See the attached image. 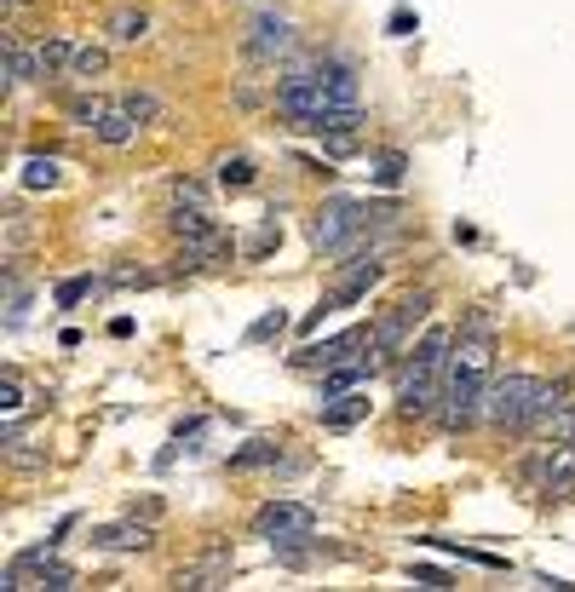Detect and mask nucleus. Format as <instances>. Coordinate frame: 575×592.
Instances as JSON below:
<instances>
[{"label": "nucleus", "mask_w": 575, "mask_h": 592, "mask_svg": "<svg viewBox=\"0 0 575 592\" xmlns=\"http://www.w3.org/2000/svg\"><path fill=\"white\" fill-rule=\"evenodd\" d=\"M357 104V69L340 64V58H317V64H299L276 81V115L294 121V127H311L328 110H351Z\"/></svg>", "instance_id": "obj_1"}, {"label": "nucleus", "mask_w": 575, "mask_h": 592, "mask_svg": "<svg viewBox=\"0 0 575 592\" xmlns=\"http://www.w3.org/2000/svg\"><path fill=\"white\" fill-rule=\"evenodd\" d=\"M558 409H564V391L535 374H501L483 391V420L495 432H541V426H552Z\"/></svg>", "instance_id": "obj_2"}, {"label": "nucleus", "mask_w": 575, "mask_h": 592, "mask_svg": "<svg viewBox=\"0 0 575 592\" xmlns=\"http://www.w3.org/2000/svg\"><path fill=\"white\" fill-rule=\"evenodd\" d=\"M449 357H455V334H449V328H432V334L409 351V363H403V374H397V414H403V420L437 414Z\"/></svg>", "instance_id": "obj_3"}, {"label": "nucleus", "mask_w": 575, "mask_h": 592, "mask_svg": "<svg viewBox=\"0 0 575 592\" xmlns=\"http://www.w3.org/2000/svg\"><path fill=\"white\" fill-rule=\"evenodd\" d=\"M391 213H397V207H386V202H345V196H334V202H322L317 213H311L305 236H311L317 253H351L363 242V230H374L380 219H391Z\"/></svg>", "instance_id": "obj_4"}, {"label": "nucleus", "mask_w": 575, "mask_h": 592, "mask_svg": "<svg viewBox=\"0 0 575 592\" xmlns=\"http://www.w3.org/2000/svg\"><path fill=\"white\" fill-rule=\"evenodd\" d=\"M432 305H437V294H432V288H420V294H409L403 305H397V311H386V317L374 322V351H380L386 363L397 357V351H409L414 328L432 317Z\"/></svg>", "instance_id": "obj_5"}, {"label": "nucleus", "mask_w": 575, "mask_h": 592, "mask_svg": "<svg viewBox=\"0 0 575 592\" xmlns=\"http://www.w3.org/2000/svg\"><path fill=\"white\" fill-rule=\"evenodd\" d=\"M253 535L271 541V547H294V541H311L317 535V512L299 501H271L253 512Z\"/></svg>", "instance_id": "obj_6"}, {"label": "nucleus", "mask_w": 575, "mask_h": 592, "mask_svg": "<svg viewBox=\"0 0 575 592\" xmlns=\"http://www.w3.org/2000/svg\"><path fill=\"white\" fill-rule=\"evenodd\" d=\"M294 41H299V29H294V18H282V12H259V18L248 23V58L253 64H276V58H288L294 52Z\"/></svg>", "instance_id": "obj_7"}, {"label": "nucleus", "mask_w": 575, "mask_h": 592, "mask_svg": "<svg viewBox=\"0 0 575 592\" xmlns=\"http://www.w3.org/2000/svg\"><path fill=\"white\" fill-rule=\"evenodd\" d=\"M524 478L535 483V489H547V495L570 489V483H575V443H570V437H552L547 449L524 466Z\"/></svg>", "instance_id": "obj_8"}, {"label": "nucleus", "mask_w": 575, "mask_h": 592, "mask_svg": "<svg viewBox=\"0 0 575 592\" xmlns=\"http://www.w3.org/2000/svg\"><path fill=\"white\" fill-rule=\"evenodd\" d=\"M357 345H374V328H351V334H340V340L311 345V357H294V368H305V374H328V368L351 363V357H357Z\"/></svg>", "instance_id": "obj_9"}, {"label": "nucleus", "mask_w": 575, "mask_h": 592, "mask_svg": "<svg viewBox=\"0 0 575 592\" xmlns=\"http://www.w3.org/2000/svg\"><path fill=\"white\" fill-rule=\"evenodd\" d=\"M230 253H236V242H230V230L207 225L202 236H190V242H179V265H184V271H207V265H225Z\"/></svg>", "instance_id": "obj_10"}, {"label": "nucleus", "mask_w": 575, "mask_h": 592, "mask_svg": "<svg viewBox=\"0 0 575 592\" xmlns=\"http://www.w3.org/2000/svg\"><path fill=\"white\" fill-rule=\"evenodd\" d=\"M380 363H386V357H380V351H374V357H351V363L328 368V374H322V380H317V397H322V403H328V397H345V391L368 386V380H374V374H380Z\"/></svg>", "instance_id": "obj_11"}, {"label": "nucleus", "mask_w": 575, "mask_h": 592, "mask_svg": "<svg viewBox=\"0 0 575 592\" xmlns=\"http://www.w3.org/2000/svg\"><path fill=\"white\" fill-rule=\"evenodd\" d=\"M138 127H144V121L127 110V98H115L110 110H104V121H98L92 133H98V144H110V150H127V144L138 138Z\"/></svg>", "instance_id": "obj_12"}, {"label": "nucleus", "mask_w": 575, "mask_h": 592, "mask_svg": "<svg viewBox=\"0 0 575 592\" xmlns=\"http://www.w3.org/2000/svg\"><path fill=\"white\" fill-rule=\"evenodd\" d=\"M150 541H156V535H150V518H144V524H104V529H92V547H104V552H144L150 547Z\"/></svg>", "instance_id": "obj_13"}, {"label": "nucleus", "mask_w": 575, "mask_h": 592, "mask_svg": "<svg viewBox=\"0 0 575 592\" xmlns=\"http://www.w3.org/2000/svg\"><path fill=\"white\" fill-rule=\"evenodd\" d=\"M368 409H374L368 397H328V403H322V426H328V432H351V426L368 420Z\"/></svg>", "instance_id": "obj_14"}, {"label": "nucleus", "mask_w": 575, "mask_h": 592, "mask_svg": "<svg viewBox=\"0 0 575 592\" xmlns=\"http://www.w3.org/2000/svg\"><path fill=\"white\" fill-rule=\"evenodd\" d=\"M0 52H6V87H23V81H41V64H35V52L18 41V35H6L0 41Z\"/></svg>", "instance_id": "obj_15"}, {"label": "nucleus", "mask_w": 575, "mask_h": 592, "mask_svg": "<svg viewBox=\"0 0 575 592\" xmlns=\"http://www.w3.org/2000/svg\"><path fill=\"white\" fill-rule=\"evenodd\" d=\"M282 460V437H248V449L230 455V472H259V466H276Z\"/></svg>", "instance_id": "obj_16"}, {"label": "nucleus", "mask_w": 575, "mask_h": 592, "mask_svg": "<svg viewBox=\"0 0 575 592\" xmlns=\"http://www.w3.org/2000/svg\"><path fill=\"white\" fill-rule=\"evenodd\" d=\"M110 41L115 46H138V41H150V12H133V6H121V12H110Z\"/></svg>", "instance_id": "obj_17"}, {"label": "nucleus", "mask_w": 575, "mask_h": 592, "mask_svg": "<svg viewBox=\"0 0 575 592\" xmlns=\"http://www.w3.org/2000/svg\"><path fill=\"white\" fill-rule=\"evenodd\" d=\"M41 230H35V219L29 213H6V230H0V259H23V248L35 242Z\"/></svg>", "instance_id": "obj_18"}, {"label": "nucleus", "mask_w": 575, "mask_h": 592, "mask_svg": "<svg viewBox=\"0 0 575 592\" xmlns=\"http://www.w3.org/2000/svg\"><path fill=\"white\" fill-rule=\"evenodd\" d=\"M35 64H41V81H52V75H69V64H75V41H64V35L41 41V46H35Z\"/></svg>", "instance_id": "obj_19"}, {"label": "nucleus", "mask_w": 575, "mask_h": 592, "mask_svg": "<svg viewBox=\"0 0 575 592\" xmlns=\"http://www.w3.org/2000/svg\"><path fill=\"white\" fill-rule=\"evenodd\" d=\"M253 179H259L253 156H225V161H219V184H225V190H248Z\"/></svg>", "instance_id": "obj_20"}, {"label": "nucleus", "mask_w": 575, "mask_h": 592, "mask_svg": "<svg viewBox=\"0 0 575 592\" xmlns=\"http://www.w3.org/2000/svg\"><path fill=\"white\" fill-rule=\"evenodd\" d=\"M104 69H110V52H104V46H75V64H69V75L92 81V75H104Z\"/></svg>", "instance_id": "obj_21"}, {"label": "nucleus", "mask_w": 575, "mask_h": 592, "mask_svg": "<svg viewBox=\"0 0 575 592\" xmlns=\"http://www.w3.org/2000/svg\"><path fill=\"white\" fill-rule=\"evenodd\" d=\"M87 294H98V276H69V282H58V288H52V305H81V299Z\"/></svg>", "instance_id": "obj_22"}, {"label": "nucleus", "mask_w": 575, "mask_h": 592, "mask_svg": "<svg viewBox=\"0 0 575 592\" xmlns=\"http://www.w3.org/2000/svg\"><path fill=\"white\" fill-rule=\"evenodd\" d=\"M23 184H29V190H52V184H58V161L52 156H29L23 161Z\"/></svg>", "instance_id": "obj_23"}, {"label": "nucleus", "mask_w": 575, "mask_h": 592, "mask_svg": "<svg viewBox=\"0 0 575 592\" xmlns=\"http://www.w3.org/2000/svg\"><path fill=\"white\" fill-rule=\"evenodd\" d=\"M35 587H46V592H69V587H75V570H69V564H58V558H46L41 570H35Z\"/></svg>", "instance_id": "obj_24"}, {"label": "nucleus", "mask_w": 575, "mask_h": 592, "mask_svg": "<svg viewBox=\"0 0 575 592\" xmlns=\"http://www.w3.org/2000/svg\"><path fill=\"white\" fill-rule=\"evenodd\" d=\"M104 110H110V98H69V121L75 127H98Z\"/></svg>", "instance_id": "obj_25"}, {"label": "nucleus", "mask_w": 575, "mask_h": 592, "mask_svg": "<svg viewBox=\"0 0 575 592\" xmlns=\"http://www.w3.org/2000/svg\"><path fill=\"white\" fill-rule=\"evenodd\" d=\"M282 328H288V311H265V317L248 328V345H265V340H282Z\"/></svg>", "instance_id": "obj_26"}, {"label": "nucleus", "mask_w": 575, "mask_h": 592, "mask_svg": "<svg viewBox=\"0 0 575 592\" xmlns=\"http://www.w3.org/2000/svg\"><path fill=\"white\" fill-rule=\"evenodd\" d=\"M173 207H207V184L202 179H173Z\"/></svg>", "instance_id": "obj_27"}, {"label": "nucleus", "mask_w": 575, "mask_h": 592, "mask_svg": "<svg viewBox=\"0 0 575 592\" xmlns=\"http://www.w3.org/2000/svg\"><path fill=\"white\" fill-rule=\"evenodd\" d=\"M127 110H133L138 121H156V115H161V98H156V92H127Z\"/></svg>", "instance_id": "obj_28"}, {"label": "nucleus", "mask_w": 575, "mask_h": 592, "mask_svg": "<svg viewBox=\"0 0 575 592\" xmlns=\"http://www.w3.org/2000/svg\"><path fill=\"white\" fill-rule=\"evenodd\" d=\"M374 179H380V184H397V179H403V156H397V150H386V156L374 161Z\"/></svg>", "instance_id": "obj_29"}, {"label": "nucleus", "mask_w": 575, "mask_h": 592, "mask_svg": "<svg viewBox=\"0 0 575 592\" xmlns=\"http://www.w3.org/2000/svg\"><path fill=\"white\" fill-rule=\"evenodd\" d=\"M0 409H6V414H18V409H23V386H18V374H6V380H0Z\"/></svg>", "instance_id": "obj_30"}, {"label": "nucleus", "mask_w": 575, "mask_h": 592, "mask_svg": "<svg viewBox=\"0 0 575 592\" xmlns=\"http://www.w3.org/2000/svg\"><path fill=\"white\" fill-rule=\"evenodd\" d=\"M547 432H552V437H570V443H575V403H564V409L552 414V426H547Z\"/></svg>", "instance_id": "obj_31"}, {"label": "nucleus", "mask_w": 575, "mask_h": 592, "mask_svg": "<svg viewBox=\"0 0 575 592\" xmlns=\"http://www.w3.org/2000/svg\"><path fill=\"white\" fill-rule=\"evenodd\" d=\"M276 242H282V230H276V225H259V236H253V248H248V253H253V259H265Z\"/></svg>", "instance_id": "obj_32"}, {"label": "nucleus", "mask_w": 575, "mask_h": 592, "mask_svg": "<svg viewBox=\"0 0 575 592\" xmlns=\"http://www.w3.org/2000/svg\"><path fill=\"white\" fill-rule=\"evenodd\" d=\"M409 581H420V587H455V581H449L443 570H426V564H414V570H409Z\"/></svg>", "instance_id": "obj_33"}, {"label": "nucleus", "mask_w": 575, "mask_h": 592, "mask_svg": "<svg viewBox=\"0 0 575 592\" xmlns=\"http://www.w3.org/2000/svg\"><path fill=\"white\" fill-rule=\"evenodd\" d=\"M414 29V12H391V35H409Z\"/></svg>", "instance_id": "obj_34"}, {"label": "nucleus", "mask_w": 575, "mask_h": 592, "mask_svg": "<svg viewBox=\"0 0 575 592\" xmlns=\"http://www.w3.org/2000/svg\"><path fill=\"white\" fill-rule=\"evenodd\" d=\"M6 6H18V0H6Z\"/></svg>", "instance_id": "obj_35"}]
</instances>
